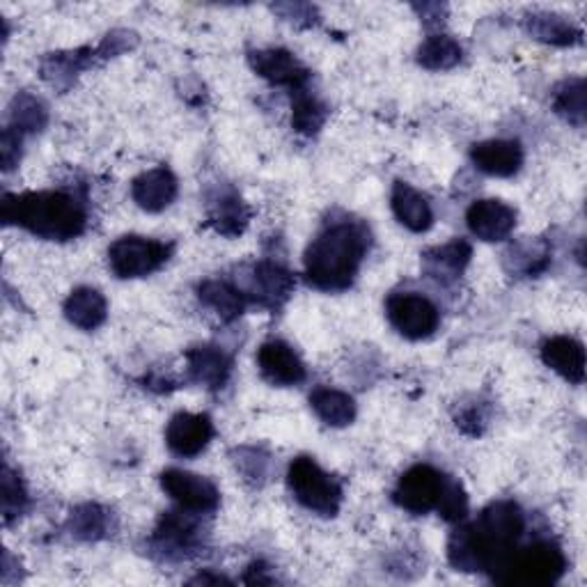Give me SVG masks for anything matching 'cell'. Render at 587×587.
Returning a JSON list of instances; mask_svg holds the SVG:
<instances>
[{
  "label": "cell",
  "instance_id": "obj_5",
  "mask_svg": "<svg viewBox=\"0 0 587 587\" xmlns=\"http://www.w3.org/2000/svg\"><path fill=\"white\" fill-rule=\"evenodd\" d=\"M287 484L294 498L319 516H336L342 505V486L329 473H323L310 456H299L291 462Z\"/></svg>",
  "mask_w": 587,
  "mask_h": 587
},
{
  "label": "cell",
  "instance_id": "obj_26",
  "mask_svg": "<svg viewBox=\"0 0 587 587\" xmlns=\"http://www.w3.org/2000/svg\"><path fill=\"white\" fill-rule=\"evenodd\" d=\"M195 533H198V528H195V524L188 516L166 514L161 518V524L156 528V539H158L161 548H168L171 556L173 553L182 556L184 550H188L193 546Z\"/></svg>",
  "mask_w": 587,
  "mask_h": 587
},
{
  "label": "cell",
  "instance_id": "obj_6",
  "mask_svg": "<svg viewBox=\"0 0 587 587\" xmlns=\"http://www.w3.org/2000/svg\"><path fill=\"white\" fill-rule=\"evenodd\" d=\"M171 253V244L145 237H122L109 248V262L117 278H143L166 265Z\"/></svg>",
  "mask_w": 587,
  "mask_h": 587
},
{
  "label": "cell",
  "instance_id": "obj_14",
  "mask_svg": "<svg viewBox=\"0 0 587 587\" xmlns=\"http://www.w3.org/2000/svg\"><path fill=\"white\" fill-rule=\"evenodd\" d=\"M132 198L141 209L158 214L177 198V179L168 168H152L134 179Z\"/></svg>",
  "mask_w": 587,
  "mask_h": 587
},
{
  "label": "cell",
  "instance_id": "obj_12",
  "mask_svg": "<svg viewBox=\"0 0 587 587\" xmlns=\"http://www.w3.org/2000/svg\"><path fill=\"white\" fill-rule=\"evenodd\" d=\"M259 372L274 385H297L306 379V365L287 342L271 340L257 351Z\"/></svg>",
  "mask_w": 587,
  "mask_h": 587
},
{
  "label": "cell",
  "instance_id": "obj_10",
  "mask_svg": "<svg viewBox=\"0 0 587 587\" xmlns=\"http://www.w3.org/2000/svg\"><path fill=\"white\" fill-rule=\"evenodd\" d=\"M250 68L274 85H287L291 90H303L310 72L303 64L285 49H267V51H253L248 55Z\"/></svg>",
  "mask_w": 587,
  "mask_h": 587
},
{
  "label": "cell",
  "instance_id": "obj_21",
  "mask_svg": "<svg viewBox=\"0 0 587 587\" xmlns=\"http://www.w3.org/2000/svg\"><path fill=\"white\" fill-rule=\"evenodd\" d=\"M526 30L539 42L571 47L580 42V28L571 23L567 17L553 12H533L526 17Z\"/></svg>",
  "mask_w": 587,
  "mask_h": 587
},
{
  "label": "cell",
  "instance_id": "obj_9",
  "mask_svg": "<svg viewBox=\"0 0 587 587\" xmlns=\"http://www.w3.org/2000/svg\"><path fill=\"white\" fill-rule=\"evenodd\" d=\"M161 486L182 509L193 514H209L218 507L220 494L214 482L179 468H168L161 475Z\"/></svg>",
  "mask_w": 587,
  "mask_h": 587
},
{
  "label": "cell",
  "instance_id": "obj_23",
  "mask_svg": "<svg viewBox=\"0 0 587 587\" xmlns=\"http://www.w3.org/2000/svg\"><path fill=\"white\" fill-rule=\"evenodd\" d=\"M200 301L212 308L223 321H233L244 312V294L227 282L207 280L198 289Z\"/></svg>",
  "mask_w": 587,
  "mask_h": 587
},
{
  "label": "cell",
  "instance_id": "obj_16",
  "mask_svg": "<svg viewBox=\"0 0 587 587\" xmlns=\"http://www.w3.org/2000/svg\"><path fill=\"white\" fill-rule=\"evenodd\" d=\"M390 207H393L395 218L411 233H428L434 225L430 200L406 182H395L393 195H390Z\"/></svg>",
  "mask_w": 587,
  "mask_h": 587
},
{
  "label": "cell",
  "instance_id": "obj_8",
  "mask_svg": "<svg viewBox=\"0 0 587 587\" xmlns=\"http://www.w3.org/2000/svg\"><path fill=\"white\" fill-rule=\"evenodd\" d=\"M445 477L432 466H413L409 468L395 488V503L411 514H428L439 507L445 492Z\"/></svg>",
  "mask_w": 587,
  "mask_h": 587
},
{
  "label": "cell",
  "instance_id": "obj_33",
  "mask_svg": "<svg viewBox=\"0 0 587 587\" xmlns=\"http://www.w3.org/2000/svg\"><path fill=\"white\" fill-rule=\"evenodd\" d=\"M25 501H28V496L23 492L19 477L10 471V466H6V471H3V512H6V518L10 521L12 516H19L23 512Z\"/></svg>",
  "mask_w": 587,
  "mask_h": 587
},
{
  "label": "cell",
  "instance_id": "obj_17",
  "mask_svg": "<svg viewBox=\"0 0 587 587\" xmlns=\"http://www.w3.org/2000/svg\"><path fill=\"white\" fill-rule=\"evenodd\" d=\"M542 361L569 383H583L585 379V349L574 338L558 336L546 340L542 344Z\"/></svg>",
  "mask_w": 587,
  "mask_h": 587
},
{
  "label": "cell",
  "instance_id": "obj_28",
  "mask_svg": "<svg viewBox=\"0 0 587 587\" xmlns=\"http://www.w3.org/2000/svg\"><path fill=\"white\" fill-rule=\"evenodd\" d=\"M212 223L220 235L237 237L244 233L248 223V212L235 193L220 195V200H216V205L212 207Z\"/></svg>",
  "mask_w": 587,
  "mask_h": 587
},
{
  "label": "cell",
  "instance_id": "obj_24",
  "mask_svg": "<svg viewBox=\"0 0 587 587\" xmlns=\"http://www.w3.org/2000/svg\"><path fill=\"white\" fill-rule=\"evenodd\" d=\"M291 287H294L291 276L278 265H259L255 269L253 291L255 297L267 306H278V301L287 299Z\"/></svg>",
  "mask_w": 587,
  "mask_h": 587
},
{
  "label": "cell",
  "instance_id": "obj_18",
  "mask_svg": "<svg viewBox=\"0 0 587 587\" xmlns=\"http://www.w3.org/2000/svg\"><path fill=\"white\" fill-rule=\"evenodd\" d=\"M188 377L195 383H203L212 390L223 388L230 377L233 361L218 347H195L186 353Z\"/></svg>",
  "mask_w": 587,
  "mask_h": 587
},
{
  "label": "cell",
  "instance_id": "obj_2",
  "mask_svg": "<svg viewBox=\"0 0 587 587\" xmlns=\"http://www.w3.org/2000/svg\"><path fill=\"white\" fill-rule=\"evenodd\" d=\"M370 248V233L361 223L340 220L308 246L306 278L312 287L323 291L347 289L361 267Z\"/></svg>",
  "mask_w": 587,
  "mask_h": 587
},
{
  "label": "cell",
  "instance_id": "obj_15",
  "mask_svg": "<svg viewBox=\"0 0 587 587\" xmlns=\"http://www.w3.org/2000/svg\"><path fill=\"white\" fill-rule=\"evenodd\" d=\"M475 166L492 177H512L524 166V150L516 141H484L473 145Z\"/></svg>",
  "mask_w": 587,
  "mask_h": 587
},
{
  "label": "cell",
  "instance_id": "obj_20",
  "mask_svg": "<svg viewBox=\"0 0 587 587\" xmlns=\"http://www.w3.org/2000/svg\"><path fill=\"white\" fill-rule=\"evenodd\" d=\"M468 259H471V246L462 239H456L445 246L430 248L425 255H422V265H425V271L432 278L441 282H450L456 276H462L464 267L468 265Z\"/></svg>",
  "mask_w": 587,
  "mask_h": 587
},
{
  "label": "cell",
  "instance_id": "obj_13",
  "mask_svg": "<svg viewBox=\"0 0 587 587\" xmlns=\"http://www.w3.org/2000/svg\"><path fill=\"white\" fill-rule=\"evenodd\" d=\"M214 436V425L209 415L203 413H177L168 422L166 443L177 456L200 454Z\"/></svg>",
  "mask_w": 587,
  "mask_h": 587
},
{
  "label": "cell",
  "instance_id": "obj_4",
  "mask_svg": "<svg viewBox=\"0 0 587 587\" xmlns=\"http://www.w3.org/2000/svg\"><path fill=\"white\" fill-rule=\"evenodd\" d=\"M567 560L563 550L550 542H537L524 550H514L498 569L496 580L521 587H546L565 574Z\"/></svg>",
  "mask_w": 587,
  "mask_h": 587
},
{
  "label": "cell",
  "instance_id": "obj_7",
  "mask_svg": "<svg viewBox=\"0 0 587 587\" xmlns=\"http://www.w3.org/2000/svg\"><path fill=\"white\" fill-rule=\"evenodd\" d=\"M385 310L390 323H393L395 331L406 340H425L439 329L436 306L428 297H420V294H393V297L388 299Z\"/></svg>",
  "mask_w": 587,
  "mask_h": 587
},
{
  "label": "cell",
  "instance_id": "obj_19",
  "mask_svg": "<svg viewBox=\"0 0 587 587\" xmlns=\"http://www.w3.org/2000/svg\"><path fill=\"white\" fill-rule=\"evenodd\" d=\"M109 306L100 291L92 287L74 289L64 301V317L83 331H94L106 321Z\"/></svg>",
  "mask_w": 587,
  "mask_h": 587
},
{
  "label": "cell",
  "instance_id": "obj_25",
  "mask_svg": "<svg viewBox=\"0 0 587 587\" xmlns=\"http://www.w3.org/2000/svg\"><path fill=\"white\" fill-rule=\"evenodd\" d=\"M460 60H462V47L450 35H432L418 49V62L432 72L452 70Z\"/></svg>",
  "mask_w": 587,
  "mask_h": 587
},
{
  "label": "cell",
  "instance_id": "obj_22",
  "mask_svg": "<svg viewBox=\"0 0 587 587\" xmlns=\"http://www.w3.org/2000/svg\"><path fill=\"white\" fill-rule=\"evenodd\" d=\"M310 406L329 428H347L356 418V402L336 388H317L310 395Z\"/></svg>",
  "mask_w": 587,
  "mask_h": 587
},
{
  "label": "cell",
  "instance_id": "obj_31",
  "mask_svg": "<svg viewBox=\"0 0 587 587\" xmlns=\"http://www.w3.org/2000/svg\"><path fill=\"white\" fill-rule=\"evenodd\" d=\"M12 128H17V132H40L47 124V109L42 106V102L23 94L19 96L17 109L12 111Z\"/></svg>",
  "mask_w": 587,
  "mask_h": 587
},
{
  "label": "cell",
  "instance_id": "obj_32",
  "mask_svg": "<svg viewBox=\"0 0 587 587\" xmlns=\"http://www.w3.org/2000/svg\"><path fill=\"white\" fill-rule=\"evenodd\" d=\"M72 531L81 539H96L106 531V512L96 505H85L72 514Z\"/></svg>",
  "mask_w": 587,
  "mask_h": 587
},
{
  "label": "cell",
  "instance_id": "obj_27",
  "mask_svg": "<svg viewBox=\"0 0 587 587\" xmlns=\"http://www.w3.org/2000/svg\"><path fill=\"white\" fill-rule=\"evenodd\" d=\"M505 257H507V269L512 274L516 271V274H524V276H537L548 265L550 250L544 241L528 239V241L516 244Z\"/></svg>",
  "mask_w": 587,
  "mask_h": 587
},
{
  "label": "cell",
  "instance_id": "obj_3",
  "mask_svg": "<svg viewBox=\"0 0 587 587\" xmlns=\"http://www.w3.org/2000/svg\"><path fill=\"white\" fill-rule=\"evenodd\" d=\"M3 220L19 225L42 239L68 241L85 230V209L68 193H8L3 198Z\"/></svg>",
  "mask_w": 587,
  "mask_h": 587
},
{
  "label": "cell",
  "instance_id": "obj_34",
  "mask_svg": "<svg viewBox=\"0 0 587 587\" xmlns=\"http://www.w3.org/2000/svg\"><path fill=\"white\" fill-rule=\"evenodd\" d=\"M439 509H441L443 518H447V521H462L466 516L468 501H466L460 484H456V482H447L445 484V492L441 496Z\"/></svg>",
  "mask_w": 587,
  "mask_h": 587
},
{
  "label": "cell",
  "instance_id": "obj_1",
  "mask_svg": "<svg viewBox=\"0 0 587 587\" xmlns=\"http://www.w3.org/2000/svg\"><path fill=\"white\" fill-rule=\"evenodd\" d=\"M526 531V516L512 501L488 505L471 526L450 539V563L464 571H498Z\"/></svg>",
  "mask_w": 587,
  "mask_h": 587
},
{
  "label": "cell",
  "instance_id": "obj_30",
  "mask_svg": "<svg viewBox=\"0 0 587 587\" xmlns=\"http://www.w3.org/2000/svg\"><path fill=\"white\" fill-rule=\"evenodd\" d=\"M556 111L571 124L583 126L585 124V81L571 79L563 83L556 92V102H553Z\"/></svg>",
  "mask_w": 587,
  "mask_h": 587
},
{
  "label": "cell",
  "instance_id": "obj_29",
  "mask_svg": "<svg viewBox=\"0 0 587 587\" xmlns=\"http://www.w3.org/2000/svg\"><path fill=\"white\" fill-rule=\"evenodd\" d=\"M326 106L317 100L312 94H306L303 90L297 92V100H294V109H291V124L297 128L299 134H317L321 124L326 122Z\"/></svg>",
  "mask_w": 587,
  "mask_h": 587
},
{
  "label": "cell",
  "instance_id": "obj_11",
  "mask_svg": "<svg viewBox=\"0 0 587 587\" xmlns=\"http://www.w3.org/2000/svg\"><path fill=\"white\" fill-rule=\"evenodd\" d=\"M466 223L480 241H503L516 227V212L501 200H477L468 207Z\"/></svg>",
  "mask_w": 587,
  "mask_h": 587
}]
</instances>
